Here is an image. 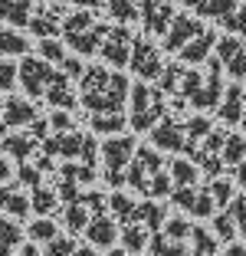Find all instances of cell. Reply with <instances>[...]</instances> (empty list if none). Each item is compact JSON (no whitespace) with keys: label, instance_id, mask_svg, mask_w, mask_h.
Returning <instances> with one entry per match:
<instances>
[{"label":"cell","instance_id":"6da1fadb","mask_svg":"<svg viewBox=\"0 0 246 256\" xmlns=\"http://www.w3.org/2000/svg\"><path fill=\"white\" fill-rule=\"evenodd\" d=\"M132 82L112 66H86L79 76V106L86 112H125Z\"/></svg>","mask_w":246,"mask_h":256},{"label":"cell","instance_id":"7a4b0ae2","mask_svg":"<svg viewBox=\"0 0 246 256\" xmlns=\"http://www.w3.org/2000/svg\"><path fill=\"white\" fill-rule=\"evenodd\" d=\"M125 112H128V128L144 135L168 115V96L154 82H132V96H128Z\"/></svg>","mask_w":246,"mask_h":256},{"label":"cell","instance_id":"3957f363","mask_svg":"<svg viewBox=\"0 0 246 256\" xmlns=\"http://www.w3.org/2000/svg\"><path fill=\"white\" fill-rule=\"evenodd\" d=\"M105 30H108V23H98L96 16H92V10H72V14H66V20H62L60 40L76 56L86 60V56H98Z\"/></svg>","mask_w":246,"mask_h":256},{"label":"cell","instance_id":"277c9868","mask_svg":"<svg viewBox=\"0 0 246 256\" xmlns=\"http://www.w3.org/2000/svg\"><path fill=\"white\" fill-rule=\"evenodd\" d=\"M134 151H138V138L134 135H112L98 144V158H102L108 188H125V174H128Z\"/></svg>","mask_w":246,"mask_h":256},{"label":"cell","instance_id":"5b68a950","mask_svg":"<svg viewBox=\"0 0 246 256\" xmlns=\"http://www.w3.org/2000/svg\"><path fill=\"white\" fill-rule=\"evenodd\" d=\"M43 154L46 158L79 161V164L96 168L98 142H96V135H86V132H62V135H50L43 142Z\"/></svg>","mask_w":246,"mask_h":256},{"label":"cell","instance_id":"8992f818","mask_svg":"<svg viewBox=\"0 0 246 256\" xmlns=\"http://www.w3.org/2000/svg\"><path fill=\"white\" fill-rule=\"evenodd\" d=\"M151 144H154L158 151H171V154H180V158L197 151V144L187 135V118L178 108H174V115H164V118L151 128Z\"/></svg>","mask_w":246,"mask_h":256},{"label":"cell","instance_id":"52a82bcc","mask_svg":"<svg viewBox=\"0 0 246 256\" xmlns=\"http://www.w3.org/2000/svg\"><path fill=\"white\" fill-rule=\"evenodd\" d=\"M56 76H60V69L52 66V62L26 53L20 60V79H16V82H20V89L30 98H40V102H43L46 92H50V86L56 82Z\"/></svg>","mask_w":246,"mask_h":256},{"label":"cell","instance_id":"ba28073f","mask_svg":"<svg viewBox=\"0 0 246 256\" xmlns=\"http://www.w3.org/2000/svg\"><path fill=\"white\" fill-rule=\"evenodd\" d=\"M164 56L161 50H158L154 43H151L148 36H142V33H134V43H132V60H128V69H132L142 82H158L164 72Z\"/></svg>","mask_w":246,"mask_h":256},{"label":"cell","instance_id":"9c48e42d","mask_svg":"<svg viewBox=\"0 0 246 256\" xmlns=\"http://www.w3.org/2000/svg\"><path fill=\"white\" fill-rule=\"evenodd\" d=\"M132 43H134V33L128 30V26H122V23H112L102 36L98 60H102L105 66H112V69L128 66V60H132Z\"/></svg>","mask_w":246,"mask_h":256},{"label":"cell","instance_id":"30bf717a","mask_svg":"<svg viewBox=\"0 0 246 256\" xmlns=\"http://www.w3.org/2000/svg\"><path fill=\"white\" fill-rule=\"evenodd\" d=\"M158 171H164V158L158 148H144V144H138V151H134L132 164H128V174H125V188L138 190V194H144V188H148V181L154 178Z\"/></svg>","mask_w":246,"mask_h":256},{"label":"cell","instance_id":"8fae6325","mask_svg":"<svg viewBox=\"0 0 246 256\" xmlns=\"http://www.w3.org/2000/svg\"><path fill=\"white\" fill-rule=\"evenodd\" d=\"M220 98H224V66H220L216 56H210L200 89L194 92V98L187 106L197 108V112H214V108H220Z\"/></svg>","mask_w":246,"mask_h":256},{"label":"cell","instance_id":"7c38bea8","mask_svg":"<svg viewBox=\"0 0 246 256\" xmlns=\"http://www.w3.org/2000/svg\"><path fill=\"white\" fill-rule=\"evenodd\" d=\"M214 56L220 60V66H224V72L233 76V82H240L246 89V43L240 36H233V33H226V36L216 40V50Z\"/></svg>","mask_w":246,"mask_h":256},{"label":"cell","instance_id":"4fadbf2b","mask_svg":"<svg viewBox=\"0 0 246 256\" xmlns=\"http://www.w3.org/2000/svg\"><path fill=\"white\" fill-rule=\"evenodd\" d=\"M174 16H178V10L168 0H138V20H142V30L148 36L164 40V33L171 30Z\"/></svg>","mask_w":246,"mask_h":256},{"label":"cell","instance_id":"5bb4252c","mask_svg":"<svg viewBox=\"0 0 246 256\" xmlns=\"http://www.w3.org/2000/svg\"><path fill=\"white\" fill-rule=\"evenodd\" d=\"M224 142H226V132L224 128H214V132L197 144L194 154H190L194 164H197V171H204L210 181H214L216 174H220V168H224Z\"/></svg>","mask_w":246,"mask_h":256},{"label":"cell","instance_id":"9a60e30c","mask_svg":"<svg viewBox=\"0 0 246 256\" xmlns=\"http://www.w3.org/2000/svg\"><path fill=\"white\" fill-rule=\"evenodd\" d=\"M62 20H66V10H62V4H50V0H40L36 10H33V20H30V26H26V30H30L36 40H52V36H60Z\"/></svg>","mask_w":246,"mask_h":256},{"label":"cell","instance_id":"2e32d148","mask_svg":"<svg viewBox=\"0 0 246 256\" xmlns=\"http://www.w3.org/2000/svg\"><path fill=\"white\" fill-rule=\"evenodd\" d=\"M200 30H204V23L197 20L194 14H178L174 23H171V30L164 33V46H161V50H164V53H180V50H184V46L190 43Z\"/></svg>","mask_w":246,"mask_h":256},{"label":"cell","instance_id":"e0dca14e","mask_svg":"<svg viewBox=\"0 0 246 256\" xmlns=\"http://www.w3.org/2000/svg\"><path fill=\"white\" fill-rule=\"evenodd\" d=\"M122 226L115 224V217L108 210L96 214V217L89 220V226H86V240H89V246H98V250H112L115 240H118Z\"/></svg>","mask_w":246,"mask_h":256},{"label":"cell","instance_id":"ac0fdd59","mask_svg":"<svg viewBox=\"0 0 246 256\" xmlns=\"http://www.w3.org/2000/svg\"><path fill=\"white\" fill-rule=\"evenodd\" d=\"M40 118L36 106L33 102H26V98H4L0 102V122H4V128H30L33 122Z\"/></svg>","mask_w":246,"mask_h":256},{"label":"cell","instance_id":"d6986e66","mask_svg":"<svg viewBox=\"0 0 246 256\" xmlns=\"http://www.w3.org/2000/svg\"><path fill=\"white\" fill-rule=\"evenodd\" d=\"M216 30H210V26H204L200 33H197L194 40H190V43L184 46V50H180L178 53V60L184 62V66H200V62H207L210 56H214V50H216Z\"/></svg>","mask_w":246,"mask_h":256},{"label":"cell","instance_id":"ffe728a7","mask_svg":"<svg viewBox=\"0 0 246 256\" xmlns=\"http://www.w3.org/2000/svg\"><path fill=\"white\" fill-rule=\"evenodd\" d=\"M243 112H246V89L240 82H230L224 89V98H220L216 115H220L224 125H240V122H243Z\"/></svg>","mask_w":246,"mask_h":256},{"label":"cell","instance_id":"44dd1931","mask_svg":"<svg viewBox=\"0 0 246 256\" xmlns=\"http://www.w3.org/2000/svg\"><path fill=\"white\" fill-rule=\"evenodd\" d=\"M86 125L92 135H125L128 112H86Z\"/></svg>","mask_w":246,"mask_h":256},{"label":"cell","instance_id":"7402d4cb","mask_svg":"<svg viewBox=\"0 0 246 256\" xmlns=\"http://www.w3.org/2000/svg\"><path fill=\"white\" fill-rule=\"evenodd\" d=\"M36 10V0H0V23L14 30H26Z\"/></svg>","mask_w":246,"mask_h":256},{"label":"cell","instance_id":"603a6c76","mask_svg":"<svg viewBox=\"0 0 246 256\" xmlns=\"http://www.w3.org/2000/svg\"><path fill=\"white\" fill-rule=\"evenodd\" d=\"M0 210H7L10 217L23 220V217H30L33 200L23 194L20 188H14V184H0Z\"/></svg>","mask_w":246,"mask_h":256},{"label":"cell","instance_id":"cb8c5ba5","mask_svg":"<svg viewBox=\"0 0 246 256\" xmlns=\"http://www.w3.org/2000/svg\"><path fill=\"white\" fill-rule=\"evenodd\" d=\"M36 144H43V142H40L30 128H26V132H20V135H7L4 142H0V148L10 151V158H14V161L26 164V161H30V154L36 151Z\"/></svg>","mask_w":246,"mask_h":256},{"label":"cell","instance_id":"d4e9b609","mask_svg":"<svg viewBox=\"0 0 246 256\" xmlns=\"http://www.w3.org/2000/svg\"><path fill=\"white\" fill-rule=\"evenodd\" d=\"M108 210H112V217H115L118 226L138 224V200H134L132 194H125V190H115V194L108 197Z\"/></svg>","mask_w":246,"mask_h":256},{"label":"cell","instance_id":"484cf974","mask_svg":"<svg viewBox=\"0 0 246 256\" xmlns=\"http://www.w3.org/2000/svg\"><path fill=\"white\" fill-rule=\"evenodd\" d=\"M240 7H243V0H204L194 14H197V16H207V20H216L220 26H224V23L230 20V16L236 14Z\"/></svg>","mask_w":246,"mask_h":256},{"label":"cell","instance_id":"4316f807","mask_svg":"<svg viewBox=\"0 0 246 256\" xmlns=\"http://www.w3.org/2000/svg\"><path fill=\"white\" fill-rule=\"evenodd\" d=\"M138 224L148 226L151 234H161L164 224H168V210H164L161 200H142L138 204Z\"/></svg>","mask_w":246,"mask_h":256},{"label":"cell","instance_id":"83f0119b","mask_svg":"<svg viewBox=\"0 0 246 256\" xmlns=\"http://www.w3.org/2000/svg\"><path fill=\"white\" fill-rule=\"evenodd\" d=\"M118 240H122V250H125V253H134V256H138L142 250H148L151 230H148V226H142V224H128V226H122Z\"/></svg>","mask_w":246,"mask_h":256},{"label":"cell","instance_id":"f1b7e54d","mask_svg":"<svg viewBox=\"0 0 246 256\" xmlns=\"http://www.w3.org/2000/svg\"><path fill=\"white\" fill-rule=\"evenodd\" d=\"M26 53H30V40L20 30L0 23V56H26Z\"/></svg>","mask_w":246,"mask_h":256},{"label":"cell","instance_id":"f546056e","mask_svg":"<svg viewBox=\"0 0 246 256\" xmlns=\"http://www.w3.org/2000/svg\"><path fill=\"white\" fill-rule=\"evenodd\" d=\"M168 174H171L174 188H194L197 178H200L197 164H194V161H187V158H174L171 164H168Z\"/></svg>","mask_w":246,"mask_h":256},{"label":"cell","instance_id":"4dcf8cb0","mask_svg":"<svg viewBox=\"0 0 246 256\" xmlns=\"http://www.w3.org/2000/svg\"><path fill=\"white\" fill-rule=\"evenodd\" d=\"M148 250L151 256H190V246L184 240H171L168 234H151Z\"/></svg>","mask_w":246,"mask_h":256},{"label":"cell","instance_id":"1f68e13d","mask_svg":"<svg viewBox=\"0 0 246 256\" xmlns=\"http://www.w3.org/2000/svg\"><path fill=\"white\" fill-rule=\"evenodd\" d=\"M102 10L112 16L115 23H122V26L138 23V0H105Z\"/></svg>","mask_w":246,"mask_h":256},{"label":"cell","instance_id":"d6a6232c","mask_svg":"<svg viewBox=\"0 0 246 256\" xmlns=\"http://www.w3.org/2000/svg\"><path fill=\"white\" fill-rule=\"evenodd\" d=\"M246 161V135L243 132H226V142H224V164H230V168H236V164H243Z\"/></svg>","mask_w":246,"mask_h":256},{"label":"cell","instance_id":"836d02e7","mask_svg":"<svg viewBox=\"0 0 246 256\" xmlns=\"http://www.w3.org/2000/svg\"><path fill=\"white\" fill-rule=\"evenodd\" d=\"M60 181H69V184H79V188H86V184L96 181V168L89 164H79V161H66L60 171Z\"/></svg>","mask_w":246,"mask_h":256},{"label":"cell","instance_id":"e575fe53","mask_svg":"<svg viewBox=\"0 0 246 256\" xmlns=\"http://www.w3.org/2000/svg\"><path fill=\"white\" fill-rule=\"evenodd\" d=\"M33 210L40 214V217H50L52 214V207L60 204V190L56 188H46V184H40V188H33Z\"/></svg>","mask_w":246,"mask_h":256},{"label":"cell","instance_id":"d590c367","mask_svg":"<svg viewBox=\"0 0 246 256\" xmlns=\"http://www.w3.org/2000/svg\"><path fill=\"white\" fill-rule=\"evenodd\" d=\"M26 236L36 240V243H50V240L60 236V224H56L52 217H36L30 226H26Z\"/></svg>","mask_w":246,"mask_h":256},{"label":"cell","instance_id":"8d00e7d4","mask_svg":"<svg viewBox=\"0 0 246 256\" xmlns=\"http://www.w3.org/2000/svg\"><path fill=\"white\" fill-rule=\"evenodd\" d=\"M36 53H40V60H46V62H52V66L60 69V62L66 60V43H62L60 36H52V40H40L36 43Z\"/></svg>","mask_w":246,"mask_h":256},{"label":"cell","instance_id":"74e56055","mask_svg":"<svg viewBox=\"0 0 246 256\" xmlns=\"http://www.w3.org/2000/svg\"><path fill=\"white\" fill-rule=\"evenodd\" d=\"M207 190H210V197H214L216 207H230L233 197H236V184L226 181V178H214V181L207 184Z\"/></svg>","mask_w":246,"mask_h":256},{"label":"cell","instance_id":"f35d334b","mask_svg":"<svg viewBox=\"0 0 246 256\" xmlns=\"http://www.w3.org/2000/svg\"><path fill=\"white\" fill-rule=\"evenodd\" d=\"M171 190H174V181H171V174H168V168H164V171H158L148 181L144 197H148V200H161V197H171Z\"/></svg>","mask_w":246,"mask_h":256},{"label":"cell","instance_id":"ab89813d","mask_svg":"<svg viewBox=\"0 0 246 256\" xmlns=\"http://www.w3.org/2000/svg\"><path fill=\"white\" fill-rule=\"evenodd\" d=\"M236 234H240V230H236V220H233L230 210L214 214V236H220V243H233Z\"/></svg>","mask_w":246,"mask_h":256},{"label":"cell","instance_id":"60d3db41","mask_svg":"<svg viewBox=\"0 0 246 256\" xmlns=\"http://www.w3.org/2000/svg\"><path fill=\"white\" fill-rule=\"evenodd\" d=\"M23 240V230L10 220H0V256H10Z\"/></svg>","mask_w":246,"mask_h":256},{"label":"cell","instance_id":"b9f144b4","mask_svg":"<svg viewBox=\"0 0 246 256\" xmlns=\"http://www.w3.org/2000/svg\"><path fill=\"white\" fill-rule=\"evenodd\" d=\"M43 256H76V253H79V243H76V236H56V240H50V243H43Z\"/></svg>","mask_w":246,"mask_h":256},{"label":"cell","instance_id":"7bdbcfd3","mask_svg":"<svg viewBox=\"0 0 246 256\" xmlns=\"http://www.w3.org/2000/svg\"><path fill=\"white\" fill-rule=\"evenodd\" d=\"M161 234H168L171 240H190V234H194V224L187 217H168V224H164Z\"/></svg>","mask_w":246,"mask_h":256},{"label":"cell","instance_id":"ee69618b","mask_svg":"<svg viewBox=\"0 0 246 256\" xmlns=\"http://www.w3.org/2000/svg\"><path fill=\"white\" fill-rule=\"evenodd\" d=\"M20 79V66H14V60L0 56V92H10Z\"/></svg>","mask_w":246,"mask_h":256},{"label":"cell","instance_id":"f6af8a7d","mask_svg":"<svg viewBox=\"0 0 246 256\" xmlns=\"http://www.w3.org/2000/svg\"><path fill=\"white\" fill-rule=\"evenodd\" d=\"M50 132L52 135H62V132H76V122H72V112H62V108H52L50 118Z\"/></svg>","mask_w":246,"mask_h":256},{"label":"cell","instance_id":"bcb514c9","mask_svg":"<svg viewBox=\"0 0 246 256\" xmlns=\"http://www.w3.org/2000/svg\"><path fill=\"white\" fill-rule=\"evenodd\" d=\"M194 217H214L216 214V204H214V197H210V190L207 188H197V200H194Z\"/></svg>","mask_w":246,"mask_h":256},{"label":"cell","instance_id":"7dc6e473","mask_svg":"<svg viewBox=\"0 0 246 256\" xmlns=\"http://www.w3.org/2000/svg\"><path fill=\"white\" fill-rule=\"evenodd\" d=\"M194 200H197V184L194 188H174L171 190V204H178L180 210H194Z\"/></svg>","mask_w":246,"mask_h":256},{"label":"cell","instance_id":"c3c4849f","mask_svg":"<svg viewBox=\"0 0 246 256\" xmlns=\"http://www.w3.org/2000/svg\"><path fill=\"white\" fill-rule=\"evenodd\" d=\"M226 210L233 214V220H236V230L243 234V240H246V194H236Z\"/></svg>","mask_w":246,"mask_h":256},{"label":"cell","instance_id":"681fc988","mask_svg":"<svg viewBox=\"0 0 246 256\" xmlns=\"http://www.w3.org/2000/svg\"><path fill=\"white\" fill-rule=\"evenodd\" d=\"M60 72L69 76V79H79V76L86 72V62H82V56H66V60L60 62Z\"/></svg>","mask_w":246,"mask_h":256},{"label":"cell","instance_id":"f907efd6","mask_svg":"<svg viewBox=\"0 0 246 256\" xmlns=\"http://www.w3.org/2000/svg\"><path fill=\"white\" fill-rule=\"evenodd\" d=\"M20 181L26 184V188H40V184H43V171L26 161V164H20Z\"/></svg>","mask_w":246,"mask_h":256},{"label":"cell","instance_id":"816d5d0a","mask_svg":"<svg viewBox=\"0 0 246 256\" xmlns=\"http://www.w3.org/2000/svg\"><path fill=\"white\" fill-rule=\"evenodd\" d=\"M60 4H72L76 10H102L105 0H60Z\"/></svg>","mask_w":246,"mask_h":256},{"label":"cell","instance_id":"f5cc1de1","mask_svg":"<svg viewBox=\"0 0 246 256\" xmlns=\"http://www.w3.org/2000/svg\"><path fill=\"white\" fill-rule=\"evenodd\" d=\"M233 184H236L240 190H246V161H243V164H236V168H233Z\"/></svg>","mask_w":246,"mask_h":256},{"label":"cell","instance_id":"db71d44e","mask_svg":"<svg viewBox=\"0 0 246 256\" xmlns=\"http://www.w3.org/2000/svg\"><path fill=\"white\" fill-rule=\"evenodd\" d=\"M224 256H246V243H236V240L226 243V253Z\"/></svg>","mask_w":246,"mask_h":256},{"label":"cell","instance_id":"11a10c76","mask_svg":"<svg viewBox=\"0 0 246 256\" xmlns=\"http://www.w3.org/2000/svg\"><path fill=\"white\" fill-rule=\"evenodd\" d=\"M16 256H43V253H40V250L33 246V243H26V246H20V250H16Z\"/></svg>","mask_w":246,"mask_h":256},{"label":"cell","instance_id":"9f6ffc18","mask_svg":"<svg viewBox=\"0 0 246 256\" xmlns=\"http://www.w3.org/2000/svg\"><path fill=\"white\" fill-rule=\"evenodd\" d=\"M10 181V161L0 158V184H7Z\"/></svg>","mask_w":246,"mask_h":256},{"label":"cell","instance_id":"6f0895ef","mask_svg":"<svg viewBox=\"0 0 246 256\" xmlns=\"http://www.w3.org/2000/svg\"><path fill=\"white\" fill-rule=\"evenodd\" d=\"M178 4H184V7H190V10H197L204 4V0H178Z\"/></svg>","mask_w":246,"mask_h":256},{"label":"cell","instance_id":"680465c9","mask_svg":"<svg viewBox=\"0 0 246 256\" xmlns=\"http://www.w3.org/2000/svg\"><path fill=\"white\" fill-rule=\"evenodd\" d=\"M76 256H96V250H92V246H79V253H76Z\"/></svg>","mask_w":246,"mask_h":256},{"label":"cell","instance_id":"91938a15","mask_svg":"<svg viewBox=\"0 0 246 256\" xmlns=\"http://www.w3.org/2000/svg\"><path fill=\"white\" fill-rule=\"evenodd\" d=\"M108 256H128V253H125V250H112V253H108Z\"/></svg>","mask_w":246,"mask_h":256},{"label":"cell","instance_id":"94428289","mask_svg":"<svg viewBox=\"0 0 246 256\" xmlns=\"http://www.w3.org/2000/svg\"><path fill=\"white\" fill-rule=\"evenodd\" d=\"M240 128H243V135H246V112H243V122H240Z\"/></svg>","mask_w":246,"mask_h":256},{"label":"cell","instance_id":"6125c7cd","mask_svg":"<svg viewBox=\"0 0 246 256\" xmlns=\"http://www.w3.org/2000/svg\"><path fill=\"white\" fill-rule=\"evenodd\" d=\"M243 43H246V33H243Z\"/></svg>","mask_w":246,"mask_h":256}]
</instances>
